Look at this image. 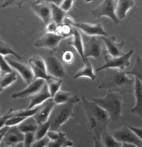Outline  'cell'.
I'll return each mask as SVG.
<instances>
[{"instance_id": "db71d44e", "label": "cell", "mask_w": 142, "mask_h": 147, "mask_svg": "<svg viewBox=\"0 0 142 147\" xmlns=\"http://www.w3.org/2000/svg\"><path fill=\"white\" fill-rule=\"evenodd\" d=\"M46 147H48V146H46Z\"/></svg>"}, {"instance_id": "1f68e13d", "label": "cell", "mask_w": 142, "mask_h": 147, "mask_svg": "<svg viewBox=\"0 0 142 147\" xmlns=\"http://www.w3.org/2000/svg\"><path fill=\"white\" fill-rule=\"evenodd\" d=\"M51 121L48 120L46 122L39 125V127L35 133V140H40L46 136L47 133L50 130Z\"/></svg>"}, {"instance_id": "ac0fdd59", "label": "cell", "mask_w": 142, "mask_h": 147, "mask_svg": "<svg viewBox=\"0 0 142 147\" xmlns=\"http://www.w3.org/2000/svg\"><path fill=\"white\" fill-rule=\"evenodd\" d=\"M134 94L135 103L134 107L130 109V112L137 116L142 117V83L137 77H135Z\"/></svg>"}, {"instance_id": "cb8c5ba5", "label": "cell", "mask_w": 142, "mask_h": 147, "mask_svg": "<svg viewBox=\"0 0 142 147\" xmlns=\"http://www.w3.org/2000/svg\"><path fill=\"white\" fill-rule=\"evenodd\" d=\"M50 3L52 13V21H53L57 24H60L63 23L64 18L66 16V13L62 10L54 1H48Z\"/></svg>"}, {"instance_id": "9a60e30c", "label": "cell", "mask_w": 142, "mask_h": 147, "mask_svg": "<svg viewBox=\"0 0 142 147\" xmlns=\"http://www.w3.org/2000/svg\"><path fill=\"white\" fill-rule=\"evenodd\" d=\"M6 59L10 66L17 71L20 76L22 77V79L28 85H30L34 81V76L30 66H28L20 62L10 60L8 58H6Z\"/></svg>"}, {"instance_id": "b9f144b4", "label": "cell", "mask_w": 142, "mask_h": 147, "mask_svg": "<svg viewBox=\"0 0 142 147\" xmlns=\"http://www.w3.org/2000/svg\"><path fill=\"white\" fill-rule=\"evenodd\" d=\"M73 3H74V1H71V0H65V1H62L60 4L59 5V7L62 10H64L65 13H67L71 9Z\"/></svg>"}, {"instance_id": "8fae6325", "label": "cell", "mask_w": 142, "mask_h": 147, "mask_svg": "<svg viewBox=\"0 0 142 147\" xmlns=\"http://www.w3.org/2000/svg\"><path fill=\"white\" fill-rule=\"evenodd\" d=\"M101 38L106 48L104 52H106L110 57H118L124 54L123 51L125 44L124 40L120 43H117L116 37L113 35L102 36Z\"/></svg>"}, {"instance_id": "836d02e7", "label": "cell", "mask_w": 142, "mask_h": 147, "mask_svg": "<svg viewBox=\"0 0 142 147\" xmlns=\"http://www.w3.org/2000/svg\"><path fill=\"white\" fill-rule=\"evenodd\" d=\"M29 66L31 67V69H32L34 74V80L37 79H43V80H45L46 82H47L49 80L51 79V78H54L48 75V74L47 72L44 71L41 69H39V68L35 66L34 65H29Z\"/></svg>"}, {"instance_id": "30bf717a", "label": "cell", "mask_w": 142, "mask_h": 147, "mask_svg": "<svg viewBox=\"0 0 142 147\" xmlns=\"http://www.w3.org/2000/svg\"><path fill=\"white\" fill-rule=\"evenodd\" d=\"M64 39V37L56 34L46 32L41 37L34 42V46L38 48H45L55 51L60 42Z\"/></svg>"}, {"instance_id": "d4e9b609", "label": "cell", "mask_w": 142, "mask_h": 147, "mask_svg": "<svg viewBox=\"0 0 142 147\" xmlns=\"http://www.w3.org/2000/svg\"><path fill=\"white\" fill-rule=\"evenodd\" d=\"M102 144L104 147H122V144L115 139L111 133H109L107 129L104 131L101 136Z\"/></svg>"}, {"instance_id": "681fc988", "label": "cell", "mask_w": 142, "mask_h": 147, "mask_svg": "<svg viewBox=\"0 0 142 147\" xmlns=\"http://www.w3.org/2000/svg\"><path fill=\"white\" fill-rule=\"evenodd\" d=\"M122 147H139L134 144H129V143H123Z\"/></svg>"}, {"instance_id": "44dd1931", "label": "cell", "mask_w": 142, "mask_h": 147, "mask_svg": "<svg viewBox=\"0 0 142 147\" xmlns=\"http://www.w3.org/2000/svg\"><path fill=\"white\" fill-rule=\"evenodd\" d=\"M135 5V1L129 0H120L117 1L115 14L118 19L121 21L125 19L129 10L132 9Z\"/></svg>"}, {"instance_id": "2e32d148", "label": "cell", "mask_w": 142, "mask_h": 147, "mask_svg": "<svg viewBox=\"0 0 142 147\" xmlns=\"http://www.w3.org/2000/svg\"><path fill=\"white\" fill-rule=\"evenodd\" d=\"M101 51L102 40L101 37H92L90 40L84 44V56L86 61L89 57L98 59L101 54Z\"/></svg>"}, {"instance_id": "f5cc1de1", "label": "cell", "mask_w": 142, "mask_h": 147, "mask_svg": "<svg viewBox=\"0 0 142 147\" xmlns=\"http://www.w3.org/2000/svg\"><path fill=\"white\" fill-rule=\"evenodd\" d=\"M7 147H10V146H7Z\"/></svg>"}, {"instance_id": "7bdbcfd3", "label": "cell", "mask_w": 142, "mask_h": 147, "mask_svg": "<svg viewBox=\"0 0 142 147\" xmlns=\"http://www.w3.org/2000/svg\"><path fill=\"white\" fill-rule=\"evenodd\" d=\"M57 26H58V24H57L55 22H53V21H51V22H50L48 24L46 25V27H45L46 32L56 34V31L57 28Z\"/></svg>"}, {"instance_id": "ee69618b", "label": "cell", "mask_w": 142, "mask_h": 147, "mask_svg": "<svg viewBox=\"0 0 142 147\" xmlns=\"http://www.w3.org/2000/svg\"><path fill=\"white\" fill-rule=\"evenodd\" d=\"M60 135V132H57L56 131L50 130L48 133H47L46 136L48 138L50 141H56L59 138Z\"/></svg>"}, {"instance_id": "f1b7e54d", "label": "cell", "mask_w": 142, "mask_h": 147, "mask_svg": "<svg viewBox=\"0 0 142 147\" xmlns=\"http://www.w3.org/2000/svg\"><path fill=\"white\" fill-rule=\"evenodd\" d=\"M73 29H74L73 26L62 23L57 26L56 34L62 36L65 39L71 37V36L72 37Z\"/></svg>"}, {"instance_id": "8d00e7d4", "label": "cell", "mask_w": 142, "mask_h": 147, "mask_svg": "<svg viewBox=\"0 0 142 147\" xmlns=\"http://www.w3.org/2000/svg\"><path fill=\"white\" fill-rule=\"evenodd\" d=\"M75 61L74 53L71 51H64L62 54V62L67 65H71Z\"/></svg>"}, {"instance_id": "74e56055", "label": "cell", "mask_w": 142, "mask_h": 147, "mask_svg": "<svg viewBox=\"0 0 142 147\" xmlns=\"http://www.w3.org/2000/svg\"><path fill=\"white\" fill-rule=\"evenodd\" d=\"M27 118L23 117H17V116L12 117L7 120L6 122L5 123L4 125L7 126V127H16V126H18L20 123H22Z\"/></svg>"}, {"instance_id": "ba28073f", "label": "cell", "mask_w": 142, "mask_h": 147, "mask_svg": "<svg viewBox=\"0 0 142 147\" xmlns=\"http://www.w3.org/2000/svg\"><path fill=\"white\" fill-rule=\"evenodd\" d=\"M111 134L120 143L132 144L139 147H142V141L125 125L123 127L112 131Z\"/></svg>"}, {"instance_id": "52a82bcc", "label": "cell", "mask_w": 142, "mask_h": 147, "mask_svg": "<svg viewBox=\"0 0 142 147\" xmlns=\"http://www.w3.org/2000/svg\"><path fill=\"white\" fill-rule=\"evenodd\" d=\"M44 60L48 75L62 80L68 78L67 74L61 61L57 57L53 55H47Z\"/></svg>"}, {"instance_id": "7a4b0ae2", "label": "cell", "mask_w": 142, "mask_h": 147, "mask_svg": "<svg viewBox=\"0 0 142 147\" xmlns=\"http://www.w3.org/2000/svg\"><path fill=\"white\" fill-rule=\"evenodd\" d=\"M82 104L88 120L89 129L93 131L94 135L101 136L110 121L109 114L96 103L87 100L84 96L82 98Z\"/></svg>"}, {"instance_id": "d590c367", "label": "cell", "mask_w": 142, "mask_h": 147, "mask_svg": "<svg viewBox=\"0 0 142 147\" xmlns=\"http://www.w3.org/2000/svg\"><path fill=\"white\" fill-rule=\"evenodd\" d=\"M29 65H33L44 71L47 72L45 60L39 56H33L29 60Z\"/></svg>"}, {"instance_id": "8992f818", "label": "cell", "mask_w": 142, "mask_h": 147, "mask_svg": "<svg viewBox=\"0 0 142 147\" xmlns=\"http://www.w3.org/2000/svg\"><path fill=\"white\" fill-rule=\"evenodd\" d=\"M117 1L105 0L95 9L91 10L92 16L99 22L102 17H107L111 20L115 24H118L120 21L115 14Z\"/></svg>"}, {"instance_id": "603a6c76", "label": "cell", "mask_w": 142, "mask_h": 147, "mask_svg": "<svg viewBox=\"0 0 142 147\" xmlns=\"http://www.w3.org/2000/svg\"><path fill=\"white\" fill-rule=\"evenodd\" d=\"M38 127L39 124L36 122L34 117H28L18 126L19 129L24 134L28 133H35Z\"/></svg>"}, {"instance_id": "5b68a950", "label": "cell", "mask_w": 142, "mask_h": 147, "mask_svg": "<svg viewBox=\"0 0 142 147\" xmlns=\"http://www.w3.org/2000/svg\"><path fill=\"white\" fill-rule=\"evenodd\" d=\"M134 53L133 50H130L127 53L118 57H110L106 52H104L103 59L104 63L98 67L96 72H99L107 69H114L121 71H124L126 67L130 66V59Z\"/></svg>"}, {"instance_id": "9c48e42d", "label": "cell", "mask_w": 142, "mask_h": 147, "mask_svg": "<svg viewBox=\"0 0 142 147\" xmlns=\"http://www.w3.org/2000/svg\"><path fill=\"white\" fill-rule=\"evenodd\" d=\"M29 4L33 12L41 19L45 26L51 22V7L48 1H31Z\"/></svg>"}, {"instance_id": "83f0119b", "label": "cell", "mask_w": 142, "mask_h": 147, "mask_svg": "<svg viewBox=\"0 0 142 147\" xmlns=\"http://www.w3.org/2000/svg\"><path fill=\"white\" fill-rule=\"evenodd\" d=\"M126 74L133 76L138 78L142 83V59L139 56L137 57L134 67L130 71H126Z\"/></svg>"}, {"instance_id": "f6af8a7d", "label": "cell", "mask_w": 142, "mask_h": 147, "mask_svg": "<svg viewBox=\"0 0 142 147\" xmlns=\"http://www.w3.org/2000/svg\"><path fill=\"white\" fill-rule=\"evenodd\" d=\"M125 125L127 126V127L131 130L133 132L137 135V136L142 141V128H138V127H132L127 123H125Z\"/></svg>"}, {"instance_id": "d6986e66", "label": "cell", "mask_w": 142, "mask_h": 147, "mask_svg": "<svg viewBox=\"0 0 142 147\" xmlns=\"http://www.w3.org/2000/svg\"><path fill=\"white\" fill-rule=\"evenodd\" d=\"M51 98L52 97L46 83L45 86L38 93H37L34 96L29 98L30 100V103L28 108L33 109L35 107L40 106L48 100Z\"/></svg>"}, {"instance_id": "bcb514c9", "label": "cell", "mask_w": 142, "mask_h": 147, "mask_svg": "<svg viewBox=\"0 0 142 147\" xmlns=\"http://www.w3.org/2000/svg\"><path fill=\"white\" fill-rule=\"evenodd\" d=\"M93 140L94 142L93 147H104L102 144L100 135H94L93 137Z\"/></svg>"}, {"instance_id": "ab89813d", "label": "cell", "mask_w": 142, "mask_h": 147, "mask_svg": "<svg viewBox=\"0 0 142 147\" xmlns=\"http://www.w3.org/2000/svg\"><path fill=\"white\" fill-rule=\"evenodd\" d=\"M31 1H4L1 4L2 8H6L10 6H17L20 9L22 8V6L26 3H29Z\"/></svg>"}, {"instance_id": "5bb4252c", "label": "cell", "mask_w": 142, "mask_h": 147, "mask_svg": "<svg viewBox=\"0 0 142 147\" xmlns=\"http://www.w3.org/2000/svg\"><path fill=\"white\" fill-rule=\"evenodd\" d=\"M24 139V134L16 127H10V129L5 135L1 144H3L5 146L15 147L18 144L23 143Z\"/></svg>"}, {"instance_id": "6da1fadb", "label": "cell", "mask_w": 142, "mask_h": 147, "mask_svg": "<svg viewBox=\"0 0 142 147\" xmlns=\"http://www.w3.org/2000/svg\"><path fill=\"white\" fill-rule=\"evenodd\" d=\"M135 77L130 78L126 72L114 69L105 70V75L99 84V90H107L120 94L134 93Z\"/></svg>"}, {"instance_id": "e575fe53", "label": "cell", "mask_w": 142, "mask_h": 147, "mask_svg": "<svg viewBox=\"0 0 142 147\" xmlns=\"http://www.w3.org/2000/svg\"><path fill=\"white\" fill-rule=\"evenodd\" d=\"M13 71V68L9 64L6 58L3 56H0V74H1V76L7 74L12 72Z\"/></svg>"}, {"instance_id": "ffe728a7", "label": "cell", "mask_w": 142, "mask_h": 147, "mask_svg": "<svg viewBox=\"0 0 142 147\" xmlns=\"http://www.w3.org/2000/svg\"><path fill=\"white\" fill-rule=\"evenodd\" d=\"M68 45L73 46L75 49L77 54L81 57L83 62L85 63L87 61L86 60L85 56H84V45L83 44L82 36L80 32H79L78 29L75 27L74 29H73L72 40L69 42Z\"/></svg>"}, {"instance_id": "7402d4cb", "label": "cell", "mask_w": 142, "mask_h": 147, "mask_svg": "<svg viewBox=\"0 0 142 147\" xmlns=\"http://www.w3.org/2000/svg\"><path fill=\"white\" fill-rule=\"evenodd\" d=\"M81 77L88 78L92 82L96 79V75L94 74L92 64L88 60L84 63V65L81 67L74 76V79H77Z\"/></svg>"}, {"instance_id": "60d3db41", "label": "cell", "mask_w": 142, "mask_h": 147, "mask_svg": "<svg viewBox=\"0 0 142 147\" xmlns=\"http://www.w3.org/2000/svg\"><path fill=\"white\" fill-rule=\"evenodd\" d=\"M50 140L47 136H45L43 139L35 140L31 147H46L48 146Z\"/></svg>"}, {"instance_id": "484cf974", "label": "cell", "mask_w": 142, "mask_h": 147, "mask_svg": "<svg viewBox=\"0 0 142 147\" xmlns=\"http://www.w3.org/2000/svg\"><path fill=\"white\" fill-rule=\"evenodd\" d=\"M17 73L15 71H13L6 74L4 76H1V80H0V88H1V92L5 89L11 86L12 85L17 81Z\"/></svg>"}, {"instance_id": "4dcf8cb0", "label": "cell", "mask_w": 142, "mask_h": 147, "mask_svg": "<svg viewBox=\"0 0 142 147\" xmlns=\"http://www.w3.org/2000/svg\"><path fill=\"white\" fill-rule=\"evenodd\" d=\"M63 80L57 79L53 78L46 82V85L48 86L49 91L51 94L52 98L56 95V94L60 91Z\"/></svg>"}, {"instance_id": "f546056e", "label": "cell", "mask_w": 142, "mask_h": 147, "mask_svg": "<svg viewBox=\"0 0 142 147\" xmlns=\"http://www.w3.org/2000/svg\"><path fill=\"white\" fill-rule=\"evenodd\" d=\"M0 54H1V56L4 57L7 55H12L18 60H22V59L14 51V50L11 48V46L3 40H1V42H0Z\"/></svg>"}, {"instance_id": "7dc6e473", "label": "cell", "mask_w": 142, "mask_h": 147, "mask_svg": "<svg viewBox=\"0 0 142 147\" xmlns=\"http://www.w3.org/2000/svg\"><path fill=\"white\" fill-rule=\"evenodd\" d=\"M9 129H10V127L6 125L3 126L2 127H0V142L2 141L5 135L6 134Z\"/></svg>"}, {"instance_id": "c3c4849f", "label": "cell", "mask_w": 142, "mask_h": 147, "mask_svg": "<svg viewBox=\"0 0 142 147\" xmlns=\"http://www.w3.org/2000/svg\"><path fill=\"white\" fill-rule=\"evenodd\" d=\"M62 23L73 26V27H74V25L75 24V21L73 20L72 17L69 16V15H66L64 19V21H63Z\"/></svg>"}, {"instance_id": "4316f807", "label": "cell", "mask_w": 142, "mask_h": 147, "mask_svg": "<svg viewBox=\"0 0 142 147\" xmlns=\"http://www.w3.org/2000/svg\"><path fill=\"white\" fill-rule=\"evenodd\" d=\"M73 146V142L67 139L65 133L60 132L59 138L56 141H50L48 147H72Z\"/></svg>"}, {"instance_id": "e0dca14e", "label": "cell", "mask_w": 142, "mask_h": 147, "mask_svg": "<svg viewBox=\"0 0 142 147\" xmlns=\"http://www.w3.org/2000/svg\"><path fill=\"white\" fill-rule=\"evenodd\" d=\"M55 105L56 104L52 98L48 100L41 105L39 111L33 116L39 125L48 121Z\"/></svg>"}, {"instance_id": "816d5d0a", "label": "cell", "mask_w": 142, "mask_h": 147, "mask_svg": "<svg viewBox=\"0 0 142 147\" xmlns=\"http://www.w3.org/2000/svg\"><path fill=\"white\" fill-rule=\"evenodd\" d=\"M67 147H70V146H67Z\"/></svg>"}, {"instance_id": "7c38bea8", "label": "cell", "mask_w": 142, "mask_h": 147, "mask_svg": "<svg viewBox=\"0 0 142 147\" xmlns=\"http://www.w3.org/2000/svg\"><path fill=\"white\" fill-rule=\"evenodd\" d=\"M74 27L81 30L82 32L87 36L91 37L97 36H108L109 35L104 29L102 24L98 22L96 24H90L86 23H75Z\"/></svg>"}, {"instance_id": "277c9868", "label": "cell", "mask_w": 142, "mask_h": 147, "mask_svg": "<svg viewBox=\"0 0 142 147\" xmlns=\"http://www.w3.org/2000/svg\"><path fill=\"white\" fill-rule=\"evenodd\" d=\"M80 100L79 97L76 94L72 96L68 102L62 105H56L49 119L51 121V131H57L62 125L73 117L75 107Z\"/></svg>"}, {"instance_id": "f907efd6", "label": "cell", "mask_w": 142, "mask_h": 147, "mask_svg": "<svg viewBox=\"0 0 142 147\" xmlns=\"http://www.w3.org/2000/svg\"><path fill=\"white\" fill-rule=\"evenodd\" d=\"M15 147H24V146L23 145V143H21V144H18V145H17Z\"/></svg>"}, {"instance_id": "d6a6232c", "label": "cell", "mask_w": 142, "mask_h": 147, "mask_svg": "<svg viewBox=\"0 0 142 147\" xmlns=\"http://www.w3.org/2000/svg\"><path fill=\"white\" fill-rule=\"evenodd\" d=\"M71 97L70 92L60 90L56 94L52 99L56 105H62L68 102Z\"/></svg>"}, {"instance_id": "3957f363", "label": "cell", "mask_w": 142, "mask_h": 147, "mask_svg": "<svg viewBox=\"0 0 142 147\" xmlns=\"http://www.w3.org/2000/svg\"><path fill=\"white\" fill-rule=\"evenodd\" d=\"M92 100L107 113L110 121L117 122L122 118L124 105L121 94L115 92H108L105 97H93Z\"/></svg>"}, {"instance_id": "4fadbf2b", "label": "cell", "mask_w": 142, "mask_h": 147, "mask_svg": "<svg viewBox=\"0 0 142 147\" xmlns=\"http://www.w3.org/2000/svg\"><path fill=\"white\" fill-rule=\"evenodd\" d=\"M46 82L43 79H37L34 80L30 85H28L23 90L14 93L11 96L12 99H22L29 98L38 93L45 86Z\"/></svg>"}, {"instance_id": "f35d334b", "label": "cell", "mask_w": 142, "mask_h": 147, "mask_svg": "<svg viewBox=\"0 0 142 147\" xmlns=\"http://www.w3.org/2000/svg\"><path fill=\"white\" fill-rule=\"evenodd\" d=\"M35 141V133H28L24 134V139L23 142L24 147H31Z\"/></svg>"}]
</instances>
